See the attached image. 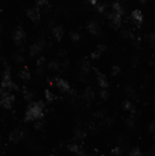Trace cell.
I'll return each mask as SVG.
<instances>
[{
	"mask_svg": "<svg viewBox=\"0 0 155 156\" xmlns=\"http://www.w3.org/2000/svg\"><path fill=\"white\" fill-rule=\"evenodd\" d=\"M44 105L41 102L33 103L29 106V110L26 112V121H33L39 119L42 116V111H43Z\"/></svg>",
	"mask_w": 155,
	"mask_h": 156,
	"instance_id": "6da1fadb",
	"label": "cell"
},
{
	"mask_svg": "<svg viewBox=\"0 0 155 156\" xmlns=\"http://www.w3.org/2000/svg\"><path fill=\"white\" fill-rule=\"evenodd\" d=\"M12 87H13V82L11 80L10 71L8 69H7L2 79V88L6 90H10Z\"/></svg>",
	"mask_w": 155,
	"mask_h": 156,
	"instance_id": "7a4b0ae2",
	"label": "cell"
},
{
	"mask_svg": "<svg viewBox=\"0 0 155 156\" xmlns=\"http://www.w3.org/2000/svg\"><path fill=\"white\" fill-rule=\"evenodd\" d=\"M109 18L111 20L112 24H113L116 27H119L120 25V22H121V15L120 14L116 13L115 11L110 13L109 15Z\"/></svg>",
	"mask_w": 155,
	"mask_h": 156,
	"instance_id": "3957f363",
	"label": "cell"
},
{
	"mask_svg": "<svg viewBox=\"0 0 155 156\" xmlns=\"http://www.w3.org/2000/svg\"><path fill=\"white\" fill-rule=\"evenodd\" d=\"M131 18L132 19L139 25H142L143 22V13L140 10L136 9L134 11L131 12Z\"/></svg>",
	"mask_w": 155,
	"mask_h": 156,
	"instance_id": "277c9868",
	"label": "cell"
},
{
	"mask_svg": "<svg viewBox=\"0 0 155 156\" xmlns=\"http://www.w3.org/2000/svg\"><path fill=\"white\" fill-rule=\"evenodd\" d=\"M14 102V97L8 94H5L1 99V103L5 108H10Z\"/></svg>",
	"mask_w": 155,
	"mask_h": 156,
	"instance_id": "5b68a950",
	"label": "cell"
},
{
	"mask_svg": "<svg viewBox=\"0 0 155 156\" xmlns=\"http://www.w3.org/2000/svg\"><path fill=\"white\" fill-rule=\"evenodd\" d=\"M56 84H57V86L60 90H62L63 91H67L69 90L68 83L66 80L62 79H56Z\"/></svg>",
	"mask_w": 155,
	"mask_h": 156,
	"instance_id": "8992f818",
	"label": "cell"
},
{
	"mask_svg": "<svg viewBox=\"0 0 155 156\" xmlns=\"http://www.w3.org/2000/svg\"><path fill=\"white\" fill-rule=\"evenodd\" d=\"M97 75H98L97 76L98 82V84H100V86L101 88H107L108 87V80H107L106 77L100 72H97Z\"/></svg>",
	"mask_w": 155,
	"mask_h": 156,
	"instance_id": "52a82bcc",
	"label": "cell"
},
{
	"mask_svg": "<svg viewBox=\"0 0 155 156\" xmlns=\"http://www.w3.org/2000/svg\"><path fill=\"white\" fill-rule=\"evenodd\" d=\"M24 37H25L24 30L21 27H18L15 32V35H14V38H15L17 43H20V42L24 39Z\"/></svg>",
	"mask_w": 155,
	"mask_h": 156,
	"instance_id": "ba28073f",
	"label": "cell"
},
{
	"mask_svg": "<svg viewBox=\"0 0 155 156\" xmlns=\"http://www.w3.org/2000/svg\"><path fill=\"white\" fill-rule=\"evenodd\" d=\"M23 137V132L17 130V131H14L11 135H10V140L11 141H13V143H18V141Z\"/></svg>",
	"mask_w": 155,
	"mask_h": 156,
	"instance_id": "9c48e42d",
	"label": "cell"
},
{
	"mask_svg": "<svg viewBox=\"0 0 155 156\" xmlns=\"http://www.w3.org/2000/svg\"><path fill=\"white\" fill-rule=\"evenodd\" d=\"M27 15H29V18H31L33 21H37L39 18V11L37 8H33V9L29 10Z\"/></svg>",
	"mask_w": 155,
	"mask_h": 156,
	"instance_id": "30bf717a",
	"label": "cell"
},
{
	"mask_svg": "<svg viewBox=\"0 0 155 156\" xmlns=\"http://www.w3.org/2000/svg\"><path fill=\"white\" fill-rule=\"evenodd\" d=\"M42 49H43V44H42L41 42H38V43H36L35 45H33L31 47V49H30L32 56H35L37 53H39Z\"/></svg>",
	"mask_w": 155,
	"mask_h": 156,
	"instance_id": "8fae6325",
	"label": "cell"
},
{
	"mask_svg": "<svg viewBox=\"0 0 155 156\" xmlns=\"http://www.w3.org/2000/svg\"><path fill=\"white\" fill-rule=\"evenodd\" d=\"M63 29L60 27V26H57V27H55L54 29H53V35L54 37L57 38L58 40H60L63 37Z\"/></svg>",
	"mask_w": 155,
	"mask_h": 156,
	"instance_id": "7c38bea8",
	"label": "cell"
},
{
	"mask_svg": "<svg viewBox=\"0 0 155 156\" xmlns=\"http://www.w3.org/2000/svg\"><path fill=\"white\" fill-rule=\"evenodd\" d=\"M88 28L89 30L92 33V34H98L100 32V27L98 26L95 23V22H91L88 25Z\"/></svg>",
	"mask_w": 155,
	"mask_h": 156,
	"instance_id": "4fadbf2b",
	"label": "cell"
},
{
	"mask_svg": "<svg viewBox=\"0 0 155 156\" xmlns=\"http://www.w3.org/2000/svg\"><path fill=\"white\" fill-rule=\"evenodd\" d=\"M112 7H113V10H114L116 13L120 14V15L122 16L123 14H124V8L122 7V6H121L120 3H118V2L113 3V5H112Z\"/></svg>",
	"mask_w": 155,
	"mask_h": 156,
	"instance_id": "5bb4252c",
	"label": "cell"
},
{
	"mask_svg": "<svg viewBox=\"0 0 155 156\" xmlns=\"http://www.w3.org/2000/svg\"><path fill=\"white\" fill-rule=\"evenodd\" d=\"M68 150L70 152H73L75 153H78V154H81L82 153V149L81 147H79V145L77 144H71V145H69L68 146Z\"/></svg>",
	"mask_w": 155,
	"mask_h": 156,
	"instance_id": "9a60e30c",
	"label": "cell"
},
{
	"mask_svg": "<svg viewBox=\"0 0 155 156\" xmlns=\"http://www.w3.org/2000/svg\"><path fill=\"white\" fill-rule=\"evenodd\" d=\"M122 106H123V109L125 110H133V107L131 105V102L130 101H128V100H126V101L123 102Z\"/></svg>",
	"mask_w": 155,
	"mask_h": 156,
	"instance_id": "2e32d148",
	"label": "cell"
},
{
	"mask_svg": "<svg viewBox=\"0 0 155 156\" xmlns=\"http://www.w3.org/2000/svg\"><path fill=\"white\" fill-rule=\"evenodd\" d=\"M19 76H20L21 79H27L30 78V73L29 72V70H27V69H24V70H22V71L20 72Z\"/></svg>",
	"mask_w": 155,
	"mask_h": 156,
	"instance_id": "e0dca14e",
	"label": "cell"
},
{
	"mask_svg": "<svg viewBox=\"0 0 155 156\" xmlns=\"http://www.w3.org/2000/svg\"><path fill=\"white\" fill-rule=\"evenodd\" d=\"M130 155L131 156H140L142 155V152H140V150L138 147H136V148H133L130 152Z\"/></svg>",
	"mask_w": 155,
	"mask_h": 156,
	"instance_id": "ac0fdd59",
	"label": "cell"
},
{
	"mask_svg": "<svg viewBox=\"0 0 155 156\" xmlns=\"http://www.w3.org/2000/svg\"><path fill=\"white\" fill-rule=\"evenodd\" d=\"M126 92H127V94H128L129 97H131V98H132V99H135V98H136V91H135L133 89H131V87L127 88Z\"/></svg>",
	"mask_w": 155,
	"mask_h": 156,
	"instance_id": "d6986e66",
	"label": "cell"
},
{
	"mask_svg": "<svg viewBox=\"0 0 155 156\" xmlns=\"http://www.w3.org/2000/svg\"><path fill=\"white\" fill-rule=\"evenodd\" d=\"M85 98L87 99V100H93L94 98V93L91 90L88 89L86 91V93H85Z\"/></svg>",
	"mask_w": 155,
	"mask_h": 156,
	"instance_id": "ffe728a7",
	"label": "cell"
},
{
	"mask_svg": "<svg viewBox=\"0 0 155 156\" xmlns=\"http://www.w3.org/2000/svg\"><path fill=\"white\" fill-rule=\"evenodd\" d=\"M46 99L48 101V102H51L54 100V94L49 91H46Z\"/></svg>",
	"mask_w": 155,
	"mask_h": 156,
	"instance_id": "44dd1931",
	"label": "cell"
},
{
	"mask_svg": "<svg viewBox=\"0 0 155 156\" xmlns=\"http://www.w3.org/2000/svg\"><path fill=\"white\" fill-rule=\"evenodd\" d=\"M101 55V51L100 49H98L97 51H95L91 54V58L92 59H98Z\"/></svg>",
	"mask_w": 155,
	"mask_h": 156,
	"instance_id": "7402d4cb",
	"label": "cell"
},
{
	"mask_svg": "<svg viewBox=\"0 0 155 156\" xmlns=\"http://www.w3.org/2000/svg\"><path fill=\"white\" fill-rule=\"evenodd\" d=\"M120 72V67H118V66H114L113 68H112V74H113V75H118Z\"/></svg>",
	"mask_w": 155,
	"mask_h": 156,
	"instance_id": "603a6c76",
	"label": "cell"
},
{
	"mask_svg": "<svg viewBox=\"0 0 155 156\" xmlns=\"http://www.w3.org/2000/svg\"><path fill=\"white\" fill-rule=\"evenodd\" d=\"M111 153L114 154V155H120L121 153V150H120V147H116L111 151Z\"/></svg>",
	"mask_w": 155,
	"mask_h": 156,
	"instance_id": "cb8c5ba5",
	"label": "cell"
},
{
	"mask_svg": "<svg viewBox=\"0 0 155 156\" xmlns=\"http://www.w3.org/2000/svg\"><path fill=\"white\" fill-rule=\"evenodd\" d=\"M101 98L102 99H104V100H106V99H108V97H109V93H108V91H101Z\"/></svg>",
	"mask_w": 155,
	"mask_h": 156,
	"instance_id": "d4e9b609",
	"label": "cell"
},
{
	"mask_svg": "<svg viewBox=\"0 0 155 156\" xmlns=\"http://www.w3.org/2000/svg\"><path fill=\"white\" fill-rule=\"evenodd\" d=\"M150 131H151L152 133L155 132V121H153L151 123V125H150Z\"/></svg>",
	"mask_w": 155,
	"mask_h": 156,
	"instance_id": "484cf974",
	"label": "cell"
},
{
	"mask_svg": "<svg viewBox=\"0 0 155 156\" xmlns=\"http://www.w3.org/2000/svg\"><path fill=\"white\" fill-rule=\"evenodd\" d=\"M127 125L130 127H133L134 126V121L132 119H128L127 120Z\"/></svg>",
	"mask_w": 155,
	"mask_h": 156,
	"instance_id": "4316f807",
	"label": "cell"
},
{
	"mask_svg": "<svg viewBox=\"0 0 155 156\" xmlns=\"http://www.w3.org/2000/svg\"><path fill=\"white\" fill-rule=\"evenodd\" d=\"M71 37H72V38H73V40H79V35L78 34V33H72L71 34Z\"/></svg>",
	"mask_w": 155,
	"mask_h": 156,
	"instance_id": "83f0119b",
	"label": "cell"
},
{
	"mask_svg": "<svg viewBox=\"0 0 155 156\" xmlns=\"http://www.w3.org/2000/svg\"><path fill=\"white\" fill-rule=\"evenodd\" d=\"M50 68H53L54 69H58L59 68V64L56 63V62H52L50 64Z\"/></svg>",
	"mask_w": 155,
	"mask_h": 156,
	"instance_id": "f1b7e54d",
	"label": "cell"
},
{
	"mask_svg": "<svg viewBox=\"0 0 155 156\" xmlns=\"http://www.w3.org/2000/svg\"><path fill=\"white\" fill-rule=\"evenodd\" d=\"M150 39H151V42H155V32H152L150 35Z\"/></svg>",
	"mask_w": 155,
	"mask_h": 156,
	"instance_id": "f546056e",
	"label": "cell"
},
{
	"mask_svg": "<svg viewBox=\"0 0 155 156\" xmlns=\"http://www.w3.org/2000/svg\"><path fill=\"white\" fill-rule=\"evenodd\" d=\"M37 3L39 6H43L47 3V0H37Z\"/></svg>",
	"mask_w": 155,
	"mask_h": 156,
	"instance_id": "4dcf8cb0",
	"label": "cell"
},
{
	"mask_svg": "<svg viewBox=\"0 0 155 156\" xmlns=\"http://www.w3.org/2000/svg\"><path fill=\"white\" fill-rule=\"evenodd\" d=\"M98 9L100 12H103L104 9H105V7L103 5H100V6H98Z\"/></svg>",
	"mask_w": 155,
	"mask_h": 156,
	"instance_id": "1f68e13d",
	"label": "cell"
},
{
	"mask_svg": "<svg viewBox=\"0 0 155 156\" xmlns=\"http://www.w3.org/2000/svg\"><path fill=\"white\" fill-rule=\"evenodd\" d=\"M90 3L92 5H96L97 4V0H90Z\"/></svg>",
	"mask_w": 155,
	"mask_h": 156,
	"instance_id": "d6a6232c",
	"label": "cell"
},
{
	"mask_svg": "<svg viewBox=\"0 0 155 156\" xmlns=\"http://www.w3.org/2000/svg\"><path fill=\"white\" fill-rule=\"evenodd\" d=\"M140 2L143 3V4H145V3L147 2V0H140Z\"/></svg>",
	"mask_w": 155,
	"mask_h": 156,
	"instance_id": "836d02e7",
	"label": "cell"
},
{
	"mask_svg": "<svg viewBox=\"0 0 155 156\" xmlns=\"http://www.w3.org/2000/svg\"><path fill=\"white\" fill-rule=\"evenodd\" d=\"M152 151H153V152H155V146H153V147H152Z\"/></svg>",
	"mask_w": 155,
	"mask_h": 156,
	"instance_id": "e575fe53",
	"label": "cell"
}]
</instances>
